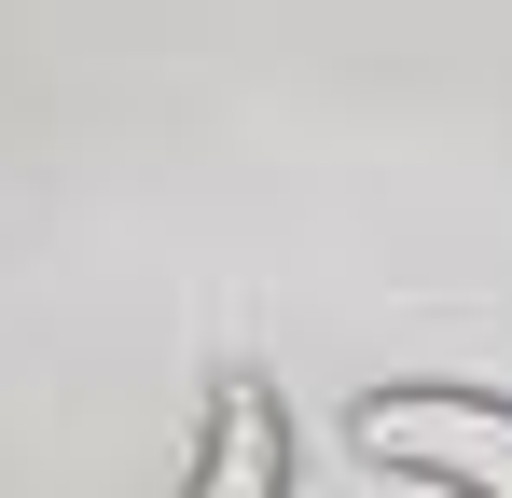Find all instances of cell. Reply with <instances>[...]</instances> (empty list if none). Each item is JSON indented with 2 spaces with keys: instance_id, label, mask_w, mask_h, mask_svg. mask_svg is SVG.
Listing matches in <instances>:
<instances>
[{
  "instance_id": "2",
  "label": "cell",
  "mask_w": 512,
  "mask_h": 498,
  "mask_svg": "<svg viewBox=\"0 0 512 498\" xmlns=\"http://www.w3.org/2000/svg\"><path fill=\"white\" fill-rule=\"evenodd\" d=\"M180 485L194 498H291V415L263 374H222L208 388V443L180 457Z\"/></svg>"
},
{
  "instance_id": "1",
  "label": "cell",
  "mask_w": 512,
  "mask_h": 498,
  "mask_svg": "<svg viewBox=\"0 0 512 498\" xmlns=\"http://www.w3.org/2000/svg\"><path fill=\"white\" fill-rule=\"evenodd\" d=\"M346 443H360V471H374V485L512 498V402H499V388H457V374L360 388V402H346Z\"/></svg>"
}]
</instances>
